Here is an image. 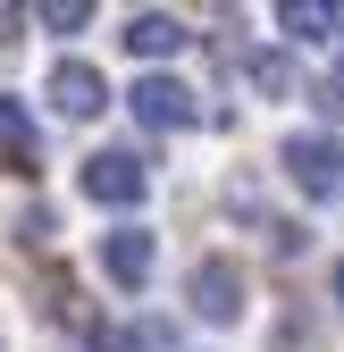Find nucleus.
I'll return each instance as SVG.
<instances>
[{"instance_id":"9","label":"nucleus","mask_w":344,"mask_h":352,"mask_svg":"<svg viewBox=\"0 0 344 352\" xmlns=\"http://www.w3.org/2000/svg\"><path fill=\"white\" fill-rule=\"evenodd\" d=\"M277 25H286L294 42H327V34H336V9H327V0H286Z\"/></svg>"},{"instance_id":"14","label":"nucleus","mask_w":344,"mask_h":352,"mask_svg":"<svg viewBox=\"0 0 344 352\" xmlns=\"http://www.w3.org/2000/svg\"><path fill=\"white\" fill-rule=\"evenodd\" d=\"M336 302H344V260H336Z\"/></svg>"},{"instance_id":"3","label":"nucleus","mask_w":344,"mask_h":352,"mask_svg":"<svg viewBox=\"0 0 344 352\" xmlns=\"http://www.w3.org/2000/svg\"><path fill=\"white\" fill-rule=\"evenodd\" d=\"M185 302H193V319H210V327L244 319V269H235V260H219V252H210L202 269H193V285H185Z\"/></svg>"},{"instance_id":"4","label":"nucleus","mask_w":344,"mask_h":352,"mask_svg":"<svg viewBox=\"0 0 344 352\" xmlns=\"http://www.w3.org/2000/svg\"><path fill=\"white\" fill-rule=\"evenodd\" d=\"M126 109H135V118L151 126V135H185V126L202 118V109H193V93H185L177 76H143L135 93H126Z\"/></svg>"},{"instance_id":"6","label":"nucleus","mask_w":344,"mask_h":352,"mask_svg":"<svg viewBox=\"0 0 344 352\" xmlns=\"http://www.w3.org/2000/svg\"><path fill=\"white\" fill-rule=\"evenodd\" d=\"M101 269H109V285L143 294V277H151V227H118V235H101Z\"/></svg>"},{"instance_id":"7","label":"nucleus","mask_w":344,"mask_h":352,"mask_svg":"<svg viewBox=\"0 0 344 352\" xmlns=\"http://www.w3.org/2000/svg\"><path fill=\"white\" fill-rule=\"evenodd\" d=\"M185 42H193L185 17H168V9H143L135 25H126V51H135V59H177Z\"/></svg>"},{"instance_id":"12","label":"nucleus","mask_w":344,"mask_h":352,"mask_svg":"<svg viewBox=\"0 0 344 352\" xmlns=\"http://www.w3.org/2000/svg\"><path fill=\"white\" fill-rule=\"evenodd\" d=\"M311 101H319V118H344V67L319 76V93H311Z\"/></svg>"},{"instance_id":"2","label":"nucleus","mask_w":344,"mask_h":352,"mask_svg":"<svg viewBox=\"0 0 344 352\" xmlns=\"http://www.w3.org/2000/svg\"><path fill=\"white\" fill-rule=\"evenodd\" d=\"M143 193H151V168L135 151H93L84 160V201L93 210H135Z\"/></svg>"},{"instance_id":"10","label":"nucleus","mask_w":344,"mask_h":352,"mask_svg":"<svg viewBox=\"0 0 344 352\" xmlns=\"http://www.w3.org/2000/svg\"><path fill=\"white\" fill-rule=\"evenodd\" d=\"M34 25H42V34H84V25H93V9H84V0H42Z\"/></svg>"},{"instance_id":"13","label":"nucleus","mask_w":344,"mask_h":352,"mask_svg":"<svg viewBox=\"0 0 344 352\" xmlns=\"http://www.w3.org/2000/svg\"><path fill=\"white\" fill-rule=\"evenodd\" d=\"M17 25H25V9H0V42H17Z\"/></svg>"},{"instance_id":"8","label":"nucleus","mask_w":344,"mask_h":352,"mask_svg":"<svg viewBox=\"0 0 344 352\" xmlns=\"http://www.w3.org/2000/svg\"><path fill=\"white\" fill-rule=\"evenodd\" d=\"M0 160H9V168H34V118H25L17 93H0Z\"/></svg>"},{"instance_id":"11","label":"nucleus","mask_w":344,"mask_h":352,"mask_svg":"<svg viewBox=\"0 0 344 352\" xmlns=\"http://www.w3.org/2000/svg\"><path fill=\"white\" fill-rule=\"evenodd\" d=\"M252 84H261V93H294V59H277V51H252Z\"/></svg>"},{"instance_id":"1","label":"nucleus","mask_w":344,"mask_h":352,"mask_svg":"<svg viewBox=\"0 0 344 352\" xmlns=\"http://www.w3.org/2000/svg\"><path fill=\"white\" fill-rule=\"evenodd\" d=\"M286 185L303 193V201H336L344 193V143L336 135H286Z\"/></svg>"},{"instance_id":"5","label":"nucleus","mask_w":344,"mask_h":352,"mask_svg":"<svg viewBox=\"0 0 344 352\" xmlns=\"http://www.w3.org/2000/svg\"><path fill=\"white\" fill-rule=\"evenodd\" d=\"M42 93H51V109H59V118H93V109L109 101V84H101V67H84V59H59Z\"/></svg>"}]
</instances>
